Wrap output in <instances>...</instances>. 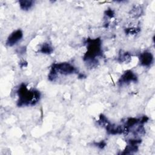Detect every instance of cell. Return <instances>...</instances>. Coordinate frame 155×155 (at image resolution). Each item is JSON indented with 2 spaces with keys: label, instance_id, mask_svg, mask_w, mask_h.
Segmentation results:
<instances>
[{
  "label": "cell",
  "instance_id": "cell-1",
  "mask_svg": "<svg viewBox=\"0 0 155 155\" xmlns=\"http://www.w3.org/2000/svg\"><path fill=\"white\" fill-rule=\"evenodd\" d=\"M18 95L19 99L17 106L18 107L35 106L41 98V94L38 90L36 89L28 90L27 85L24 83L21 84L18 90Z\"/></svg>",
  "mask_w": 155,
  "mask_h": 155
},
{
  "label": "cell",
  "instance_id": "cell-2",
  "mask_svg": "<svg viewBox=\"0 0 155 155\" xmlns=\"http://www.w3.org/2000/svg\"><path fill=\"white\" fill-rule=\"evenodd\" d=\"M86 43L87 44V51L84 56V60L93 67L96 66V63H98L96 58L102 56V54L101 40L100 38H88L86 40Z\"/></svg>",
  "mask_w": 155,
  "mask_h": 155
},
{
  "label": "cell",
  "instance_id": "cell-3",
  "mask_svg": "<svg viewBox=\"0 0 155 155\" xmlns=\"http://www.w3.org/2000/svg\"><path fill=\"white\" fill-rule=\"evenodd\" d=\"M50 71L55 73L57 75L60 73L63 75H69L77 73L76 69L68 63H55L51 66Z\"/></svg>",
  "mask_w": 155,
  "mask_h": 155
},
{
  "label": "cell",
  "instance_id": "cell-4",
  "mask_svg": "<svg viewBox=\"0 0 155 155\" xmlns=\"http://www.w3.org/2000/svg\"><path fill=\"white\" fill-rule=\"evenodd\" d=\"M23 36V33L21 30L18 29L13 32L8 38L6 41V45L9 47H12L17 44Z\"/></svg>",
  "mask_w": 155,
  "mask_h": 155
},
{
  "label": "cell",
  "instance_id": "cell-5",
  "mask_svg": "<svg viewBox=\"0 0 155 155\" xmlns=\"http://www.w3.org/2000/svg\"><path fill=\"white\" fill-rule=\"evenodd\" d=\"M138 81V77L136 74L132 70H127L121 76L118 82L121 85L124 84H129L132 82H136Z\"/></svg>",
  "mask_w": 155,
  "mask_h": 155
},
{
  "label": "cell",
  "instance_id": "cell-6",
  "mask_svg": "<svg viewBox=\"0 0 155 155\" xmlns=\"http://www.w3.org/2000/svg\"><path fill=\"white\" fill-rule=\"evenodd\" d=\"M139 59L141 65L145 67L150 66L153 62V56L148 51H145V52L141 54Z\"/></svg>",
  "mask_w": 155,
  "mask_h": 155
},
{
  "label": "cell",
  "instance_id": "cell-7",
  "mask_svg": "<svg viewBox=\"0 0 155 155\" xmlns=\"http://www.w3.org/2000/svg\"><path fill=\"white\" fill-rule=\"evenodd\" d=\"M106 129L107 132L109 135H119L123 133V128L121 126H117L111 123H109L106 126Z\"/></svg>",
  "mask_w": 155,
  "mask_h": 155
},
{
  "label": "cell",
  "instance_id": "cell-8",
  "mask_svg": "<svg viewBox=\"0 0 155 155\" xmlns=\"http://www.w3.org/2000/svg\"><path fill=\"white\" fill-rule=\"evenodd\" d=\"M20 8L24 11L30 10L34 5L35 2L32 0H21L19 2Z\"/></svg>",
  "mask_w": 155,
  "mask_h": 155
},
{
  "label": "cell",
  "instance_id": "cell-9",
  "mask_svg": "<svg viewBox=\"0 0 155 155\" xmlns=\"http://www.w3.org/2000/svg\"><path fill=\"white\" fill-rule=\"evenodd\" d=\"M54 48L49 44L48 43H44L41 46L39 52L44 54H51L53 52Z\"/></svg>",
  "mask_w": 155,
  "mask_h": 155
},
{
  "label": "cell",
  "instance_id": "cell-10",
  "mask_svg": "<svg viewBox=\"0 0 155 155\" xmlns=\"http://www.w3.org/2000/svg\"><path fill=\"white\" fill-rule=\"evenodd\" d=\"M138 150V146L135 145H132L129 144L126 147L124 151L122 153V154H131L133 153H135Z\"/></svg>",
  "mask_w": 155,
  "mask_h": 155
},
{
  "label": "cell",
  "instance_id": "cell-11",
  "mask_svg": "<svg viewBox=\"0 0 155 155\" xmlns=\"http://www.w3.org/2000/svg\"><path fill=\"white\" fill-rule=\"evenodd\" d=\"M140 123V119L135 118H130L127 120L126 126L124 127L128 128L129 130L130 128L134 127L135 125Z\"/></svg>",
  "mask_w": 155,
  "mask_h": 155
},
{
  "label": "cell",
  "instance_id": "cell-12",
  "mask_svg": "<svg viewBox=\"0 0 155 155\" xmlns=\"http://www.w3.org/2000/svg\"><path fill=\"white\" fill-rule=\"evenodd\" d=\"M131 60V55L127 53V52H124L119 54V57H118V61L120 63L123 62H129Z\"/></svg>",
  "mask_w": 155,
  "mask_h": 155
},
{
  "label": "cell",
  "instance_id": "cell-13",
  "mask_svg": "<svg viewBox=\"0 0 155 155\" xmlns=\"http://www.w3.org/2000/svg\"><path fill=\"white\" fill-rule=\"evenodd\" d=\"M98 122H99V125L106 127L109 123V121H108L107 118L104 115L101 114L99 116V120L98 121Z\"/></svg>",
  "mask_w": 155,
  "mask_h": 155
},
{
  "label": "cell",
  "instance_id": "cell-14",
  "mask_svg": "<svg viewBox=\"0 0 155 155\" xmlns=\"http://www.w3.org/2000/svg\"><path fill=\"white\" fill-rule=\"evenodd\" d=\"M140 32V29L139 28H129L126 29V33L130 35H135Z\"/></svg>",
  "mask_w": 155,
  "mask_h": 155
},
{
  "label": "cell",
  "instance_id": "cell-15",
  "mask_svg": "<svg viewBox=\"0 0 155 155\" xmlns=\"http://www.w3.org/2000/svg\"><path fill=\"white\" fill-rule=\"evenodd\" d=\"M105 14L106 16H107L108 17L112 18L114 17V15H115V13L113 12V11L111 9H108L106 12H105Z\"/></svg>",
  "mask_w": 155,
  "mask_h": 155
},
{
  "label": "cell",
  "instance_id": "cell-16",
  "mask_svg": "<svg viewBox=\"0 0 155 155\" xmlns=\"http://www.w3.org/2000/svg\"><path fill=\"white\" fill-rule=\"evenodd\" d=\"M95 145H96V147H99V148H101V149L104 148L106 147V142L104 141H101V142H98V143H95Z\"/></svg>",
  "mask_w": 155,
  "mask_h": 155
},
{
  "label": "cell",
  "instance_id": "cell-17",
  "mask_svg": "<svg viewBox=\"0 0 155 155\" xmlns=\"http://www.w3.org/2000/svg\"><path fill=\"white\" fill-rule=\"evenodd\" d=\"M141 143V139H130L129 141V144H132V145H138V144H139Z\"/></svg>",
  "mask_w": 155,
  "mask_h": 155
},
{
  "label": "cell",
  "instance_id": "cell-18",
  "mask_svg": "<svg viewBox=\"0 0 155 155\" xmlns=\"http://www.w3.org/2000/svg\"><path fill=\"white\" fill-rule=\"evenodd\" d=\"M148 120V118L146 116H143L141 119H140V124L142 125V124H144V123L147 122Z\"/></svg>",
  "mask_w": 155,
  "mask_h": 155
},
{
  "label": "cell",
  "instance_id": "cell-19",
  "mask_svg": "<svg viewBox=\"0 0 155 155\" xmlns=\"http://www.w3.org/2000/svg\"><path fill=\"white\" fill-rule=\"evenodd\" d=\"M20 67H21V68H23V67H27V62H26V61H24V60H23L22 61H21L20 62Z\"/></svg>",
  "mask_w": 155,
  "mask_h": 155
}]
</instances>
